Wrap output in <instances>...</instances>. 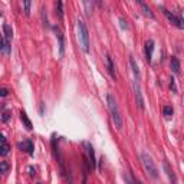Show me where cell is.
Listing matches in <instances>:
<instances>
[{"instance_id":"cb8c5ba5","label":"cell","mask_w":184,"mask_h":184,"mask_svg":"<svg viewBox=\"0 0 184 184\" xmlns=\"http://www.w3.org/2000/svg\"><path fill=\"white\" fill-rule=\"evenodd\" d=\"M7 171H9L7 161H1V163H0V173H1V174H6Z\"/></svg>"},{"instance_id":"d6986e66","label":"cell","mask_w":184,"mask_h":184,"mask_svg":"<svg viewBox=\"0 0 184 184\" xmlns=\"http://www.w3.org/2000/svg\"><path fill=\"white\" fill-rule=\"evenodd\" d=\"M56 16L59 17L61 20H64V3L62 1L56 3Z\"/></svg>"},{"instance_id":"e0dca14e","label":"cell","mask_w":184,"mask_h":184,"mask_svg":"<svg viewBox=\"0 0 184 184\" xmlns=\"http://www.w3.org/2000/svg\"><path fill=\"white\" fill-rule=\"evenodd\" d=\"M164 170L167 171V176H168V178H170V181L173 184H176V181H177V178H176V174L173 173V170L170 168V164H168L167 161L164 163Z\"/></svg>"},{"instance_id":"2e32d148","label":"cell","mask_w":184,"mask_h":184,"mask_svg":"<svg viewBox=\"0 0 184 184\" xmlns=\"http://www.w3.org/2000/svg\"><path fill=\"white\" fill-rule=\"evenodd\" d=\"M138 4L141 6V9H143V12H144L145 16L151 17V19H155V16H154V13L151 12V9L148 7V4L147 3H144V1H141V0H138Z\"/></svg>"},{"instance_id":"4fadbf2b","label":"cell","mask_w":184,"mask_h":184,"mask_svg":"<svg viewBox=\"0 0 184 184\" xmlns=\"http://www.w3.org/2000/svg\"><path fill=\"white\" fill-rule=\"evenodd\" d=\"M170 65H171V71L176 73V75H178V73H180V69H181V65H180L178 58L173 56V58H171V62H170Z\"/></svg>"},{"instance_id":"52a82bcc","label":"cell","mask_w":184,"mask_h":184,"mask_svg":"<svg viewBox=\"0 0 184 184\" xmlns=\"http://www.w3.org/2000/svg\"><path fill=\"white\" fill-rule=\"evenodd\" d=\"M52 29H53V32H55V35H56V39H58V43H59V56L64 58V55H65V38H64V33H62V30H61L58 26H53Z\"/></svg>"},{"instance_id":"5bb4252c","label":"cell","mask_w":184,"mask_h":184,"mask_svg":"<svg viewBox=\"0 0 184 184\" xmlns=\"http://www.w3.org/2000/svg\"><path fill=\"white\" fill-rule=\"evenodd\" d=\"M3 36H4L7 40L13 39V29H12V26H10L9 23L3 24Z\"/></svg>"},{"instance_id":"8fae6325","label":"cell","mask_w":184,"mask_h":184,"mask_svg":"<svg viewBox=\"0 0 184 184\" xmlns=\"http://www.w3.org/2000/svg\"><path fill=\"white\" fill-rule=\"evenodd\" d=\"M0 49H1V53L10 56L12 53V46H10V40H7L4 36H1V40H0Z\"/></svg>"},{"instance_id":"d4e9b609","label":"cell","mask_w":184,"mask_h":184,"mask_svg":"<svg viewBox=\"0 0 184 184\" xmlns=\"http://www.w3.org/2000/svg\"><path fill=\"white\" fill-rule=\"evenodd\" d=\"M170 89L174 92V94H177V86H176V79L174 78H171V82H170Z\"/></svg>"},{"instance_id":"5b68a950","label":"cell","mask_w":184,"mask_h":184,"mask_svg":"<svg viewBox=\"0 0 184 184\" xmlns=\"http://www.w3.org/2000/svg\"><path fill=\"white\" fill-rule=\"evenodd\" d=\"M161 10H163V13L166 15V17L168 19V22L173 24V26H176L177 29H184V19L181 17H177L176 15H173L170 10L164 7V6H161Z\"/></svg>"},{"instance_id":"ba28073f","label":"cell","mask_w":184,"mask_h":184,"mask_svg":"<svg viewBox=\"0 0 184 184\" xmlns=\"http://www.w3.org/2000/svg\"><path fill=\"white\" fill-rule=\"evenodd\" d=\"M17 147L22 150V151L27 152L29 155H33V152H35V147H33V143L32 140H24L23 143H19Z\"/></svg>"},{"instance_id":"ffe728a7","label":"cell","mask_w":184,"mask_h":184,"mask_svg":"<svg viewBox=\"0 0 184 184\" xmlns=\"http://www.w3.org/2000/svg\"><path fill=\"white\" fill-rule=\"evenodd\" d=\"M124 180H125V183H127V184H138V180H135L129 171L124 173Z\"/></svg>"},{"instance_id":"277c9868","label":"cell","mask_w":184,"mask_h":184,"mask_svg":"<svg viewBox=\"0 0 184 184\" xmlns=\"http://www.w3.org/2000/svg\"><path fill=\"white\" fill-rule=\"evenodd\" d=\"M132 89H134V95H135V102L140 109H145L144 98H143V92H141V86H140V79H134L132 82Z\"/></svg>"},{"instance_id":"9c48e42d","label":"cell","mask_w":184,"mask_h":184,"mask_svg":"<svg viewBox=\"0 0 184 184\" xmlns=\"http://www.w3.org/2000/svg\"><path fill=\"white\" fill-rule=\"evenodd\" d=\"M105 62H106V71H108V73L111 75V78L114 81L117 79V73H115V65H114V62H112V58L109 55L105 56Z\"/></svg>"},{"instance_id":"44dd1931","label":"cell","mask_w":184,"mask_h":184,"mask_svg":"<svg viewBox=\"0 0 184 184\" xmlns=\"http://www.w3.org/2000/svg\"><path fill=\"white\" fill-rule=\"evenodd\" d=\"M10 114H12V111L3 108V111H1V121H3V122H7V121L10 120Z\"/></svg>"},{"instance_id":"7a4b0ae2","label":"cell","mask_w":184,"mask_h":184,"mask_svg":"<svg viewBox=\"0 0 184 184\" xmlns=\"http://www.w3.org/2000/svg\"><path fill=\"white\" fill-rule=\"evenodd\" d=\"M78 38L84 52H89V33L88 27L82 19H78Z\"/></svg>"},{"instance_id":"83f0119b","label":"cell","mask_w":184,"mask_h":184,"mask_svg":"<svg viewBox=\"0 0 184 184\" xmlns=\"http://www.w3.org/2000/svg\"><path fill=\"white\" fill-rule=\"evenodd\" d=\"M9 95V89L7 88H1L0 89V96H7Z\"/></svg>"},{"instance_id":"3957f363","label":"cell","mask_w":184,"mask_h":184,"mask_svg":"<svg viewBox=\"0 0 184 184\" xmlns=\"http://www.w3.org/2000/svg\"><path fill=\"white\" fill-rule=\"evenodd\" d=\"M140 158H141V163L144 166L145 173L151 177V178H158V168H157V166H155V163H154V160H152L151 157L148 154L143 152L140 155Z\"/></svg>"},{"instance_id":"f546056e","label":"cell","mask_w":184,"mask_h":184,"mask_svg":"<svg viewBox=\"0 0 184 184\" xmlns=\"http://www.w3.org/2000/svg\"><path fill=\"white\" fill-rule=\"evenodd\" d=\"M69 184H73V181H72V177L69 176Z\"/></svg>"},{"instance_id":"603a6c76","label":"cell","mask_w":184,"mask_h":184,"mask_svg":"<svg viewBox=\"0 0 184 184\" xmlns=\"http://www.w3.org/2000/svg\"><path fill=\"white\" fill-rule=\"evenodd\" d=\"M30 6H32V1H29V0H26V1H23L24 15H26V16H29V15H30Z\"/></svg>"},{"instance_id":"30bf717a","label":"cell","mask_w":184,"mask_h":184,"mask_svg":"<svg viewBox=\"0 0 184 184\" xmlns=\"http://www.w3.org/2000/svg\"><path fill=\"white\" fill-rule=\"evenodd\" d=\"M152 52H154V40L150 39L145 42V59H147V62L152 61Z\"/></svg>"},{"instance_id":"7c38bea8","label":"cell","mask_w":184,"mask_h":184,"mask_svg":"<svg viewBox=\"0 0 184 184\" xmlns=\"http://www.w3.org/2000/svg\"><path fill=\"white\" fill-rule=\"evenodd\" d=\"M129 66H131L132 73H134V79H140V68H138V64H137L134 56H129Z\"/></svg>"},{"instance_id":"9a60e30c","label":"cell","mask_w":184,"mask_h":184,"mask_svg":"<svg viewBox=\"0 0 184 184\" xmlns=\"http://www.w3.org/2000/svg\"><path fill=\"white\" fill-rule=\"evenodd\" d=\"M9 151H10V145H9L6 137L1 135V151H0V154H1L3 157H6V155L9 154Z\"/></svg>"},{"instance_id":"7402d4cb","label":"cell","mask_w":184,"mask_h":184,"mask_svg":"<svg viewBox=\"0 0 184 184\" xmlns=\"http://www.w3.org/2000/svg\"><path fill=\"white\" fill-rule=\"evenodd\" d=\"M173 112H174V109H173V106H171V105H166V106L163 108V114H164L166 117H171V115H173Z\"/></svg>"},{"instance_id":"484cf974","label":"cell","mask_w":184,"mask_h":184,"mask_svg":"<svg viewBox=\"0 0 184 184\" xmlns=\"http://www.w3.org/2000/svg\"><path fill=\"white\" fill-rule=\"evenodd\" d=\"M84 6L86 7V15L91 16V12H92V10H91L89 7H92V3H89V1H84Z\"/></svg>"},{"instance_id":"4316f807","label":"cell","mask_w":184,"mask_h":184,"mask_svg":"<svg viewBox=\"0 0 184 184\" xmlns=\"http://www.w3.org/2000/svg\"><path fill=\"white\" fill-rule=\"evenodd\" d=\"M120 23H121V27H122V29H128V23L125 22V19H124V17H121V19H120Z\"/></svg>"},{"instance_id":"8992f818","label":"cell","mask_w":184,"mask_h":184,"mask_svg":"<svg viewBox=\"0 0 184 184\" xmlns=\"http://www.w3.org/2000/svg\"><path fill=\"white\" fill-rule=\"evenodd\" d=\"M84 147H85V152H86V155H88L89 168H91V170H95L96 168V158H95V152H94V147L89 144L88 141L84 143Z\"/></svg>"},{"instance_id":"4dcf8cb0","label":"cell","mask_w":184,"mask_h":184,"mask_svg":"<svg viewBox=\"0 0 184 184\" xmlns=\"http://www.w3.org/2000/svg\"><path fill=\"white\" fill-rule=\"evenodd\" d=\"M138 184H143V183H141V181H140V180H138Z\"/></svg>"},{"instance_id":"f1b7e54d","label":"cell","mask_w":184,"mask_h":184,"mask_svg":"<svg viewBox=\"0 0 184 184\" xmlns=\"http://www.w3.org/2000/svg\"><path fill=\"white\" fill-rule=\"evenodd\" d=\"M43 112H45V105L42 104L40 105V115H43Z\"/></svg>"},{"instance_id":"ac0fdd59","label":"cell","mask_w":184,"mask_h":184,"mask_svg":"<svg viewBox=\"0 0 184 184\" xmlns=\"http://www.w3.org/2000/svg\"><path fill=\"white\" fill-rule=\"evenodd\" d=\"M20 120H22V122L24 124V127H26V129H32V122H30V120L27 118V114L24 111H20Z\"/></svg>"},{"instance_id":"6da1fadb","label":"cell","mask_w":184,"mask_h":184,"mask_svg":"<svg viewBox=\"0 0 184 184\" xmlns=\"http://www.w3.org/2000/svg\"><path fill=\"white\" fill-rule=\"evenodd\" d=\"M106 102H108V109L111 112V118L115 124V127L118 129L122 128L124 125V121H122V115H121V111H120V106H118V102L115 99V96L108 94L106 95Z\"/></svg>"}]
</instances>
